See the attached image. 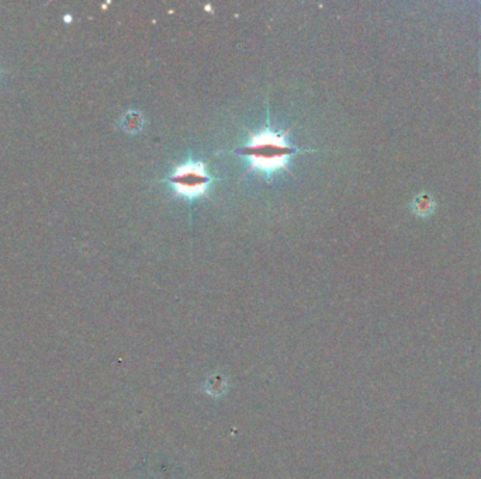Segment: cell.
I'll use <instances>...</instances> for the list:
<instances>
[{
  "label": "cell",
  "mask_w": 481,
  "mask_h": 479,
  "mask_svg": "<svg viewBox=\"0 0 481 479\" xmlns=\"http://www.w3.org/2000/svg\"><path fill=\"white\" fill-rule=\"evenodd\" d=\"M296 152L299 151L287 142L285 134L266 129L252 135L248 145L237 153L249 160L251 169L272 174L285 169Z\"/></svg>",
  "instance_id": "6da1fadb"
},
{
  "label": "cell",
  "mask_w": 481,
  "mask_h": 479,
  "mask_svg": "<svg viewBox=\"0 0 481 479\" xmlns=\"http://www.w3.org/2000/svg\"><path fill=\"white\" fill-rule=\"evenodd\" d=\"M168 181L177 196L197 198L204 196L211 184V177L201 162H187L180 165L169 176Z\"/></svg>",
  "instance_id": "7a4b0ae2"
},
{
  "label": "cell",
  "mask_w": 481,
  "mask_h": 479,
  "mask_svg": "<svg viewBox=\"0 0 481 479\" xmlns=\"http://www.w3.org/2000/svg\"><path fill=\"white\" fill-rule=\"evenodd\" d=\"M142 124H144V120H142V115L137 111H130L127 113L123 120H121V125L124 127L125 131L128 132H137L142 128Z\"/></svg>",
  "instance_id": "3957f363"
}]
</instances>
